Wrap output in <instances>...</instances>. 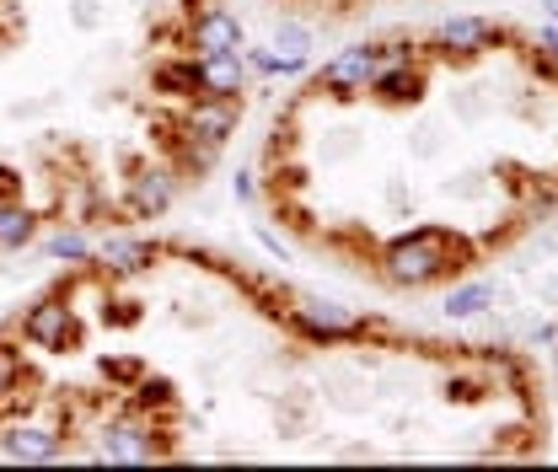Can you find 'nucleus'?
<instances>
[{"label": "nucleus", "mask_w": 558, "mask_h": 472, "mask_svg": "<svg viewBox=\"0 0 558 472\" xmlns=\"http://www.w3.org/2000/svg\"><path fill=\"white\" fill-rule=\"evenodd\" d=\"M44 258L49 264H65V269H81V264H92V237L75 231V226H60V231L44 237Z\"/></svg>", "instance_id": "a211bd4d"}, {"label": "nucleus", "mask_w": 558, "mask_h": 472, "mask_svg": "<svg viewBox=\"0 0 558 472\" xmlns=\"http://www.w3.org/2000/svg\"><path fill=\"white\" fill-rule=\"evenodd\" d=\"M236 124H242V102L194 97V102L183 108V119H178V135L194 140V145H209V150H220L226 140L236 135Z\"/></svg>", "instance_id": "6e6552de"}, {"label": "nucleus", "mask_w": 558, "mask_h": 472, "mask_svg": "<svg viewBox=\"0 0 558 472\" xmlns=\"http://www.w3.org/2000/svg\"><path fill=\"white\" fill-rule=\"evenodd\" d=\"M199 65V97H220V102H242L253 70L242 60V49H215V55H194Z\"/></svg>", "instance_id": "f8f14e48"}, {"label": "nucleus", "mask_w": 558, "mask_h": 472, "mask_svg": "<svg viewBox=\"0 0 558 472\" xmlns=\"http://www.w3.org/2000/svg\"><path fill=\"white\" fill-rule=\"evenodd\" d=\"M161 258V242L156 237H135V231H108L102 242H92V264L113 279H130V274H145Z\"/></svg>", "instance_id": "1a4fd4ad"}, {"label": "nucleus", "mask_w": 558, "mask_h": 472, "mask_svg": "<svg viewBox=\"0 0 558 472\" xmlns=\"http://www.w3.org/2000/svg\"><path fill=\"white\" fill-rule=\"evenodd\" d=\"M167 457V435L150 413L140 408H124L113 419H102L97 429V462H119V468H150Z\"/></svg>", "instance_id": "7ed1b4c3"}, {"label": "nucleus", "mask_w": 558, "mask_h": 472, "mask_svg": "<svg viewBox=\"0 0 558 472\" xmlns=\"http://www.w3.org/2000/svg\"><path fill=\"white\" fill-rule=\"evenodd\" d=\"M284 328L301 338V343H360V338L371 334L376 323L365 317V312H354L344 301H323V295H295L290 306H284Z\"/></svg>", "instance_id": "f03ea898"}, {"label": "nucleus", "mask_w": 558, "mask_h": 472, "mask_svg": "<svg viewBox=\"0 0 558 472\" xmlns=\"http://www.w3.org/2000/svg\"><path fill=\"white\" fill-rule=\"evenodd\" d=\"M429 44L446 60H484L488 49H505L510 44V27L505 22H488V16H446L429 33Z\"/></svg>", "instance_id": "0eeeda50"}, {"label": "nucleus", "mask_w": 558, "mask_h": 472, "mask_svg": "<svg viewBox=\"0 0 558 472\" xmlns=\"http://www.w3.org/2000/svg\"><path fill=\"white\" fill-rule=\"evenodd\" d=\"M526 44L537 49V60H543V65H558V22H537Z\"/></svg>", "instance_id": "4be33fe9"}, {"label": "nucleus", "mask_w": 558, "mask_h": 472, "mask_svg": "<svg viewBox=\"0 0 558 472\" xmlns=\"http://www.w3.org/2000/svg\"><path fill=\"white\" fill-rule=\"evenodd\" d=\"M312 44H317V38H312V27H306V22H279V27H275V49H279V55L312 60Z\"/></svg>", "instance_id": "412c9836"}, {"label": "nucleus", "mask_w": 558, "mask_h": 472, "mask_svg": "<svg viewBox=\"0 0 558 472\" xmlns=\"http://www.w3.org/2000/svg\"><path fill=\"white\" fill-rule=\"evenodd\" d=\"M97 371H102V382H108V387L135 392V382L145 376V360H140V354H102V365H97Z\"/></svg>", "instance_id": "aec40b11"}, {"label": "nucleus", "mask_w": 558, "mask_h": 472, "mask_svg": "<svg viewBox=\"0 0 558 472\" xmlns=\"http://www.w3.org/2000/svg\"><path fill=\"white\" fill-rule=\"evenodd\" d=\"M381 70V44L360 38V44H344L328 65L312 75V92H328V97H365L371 81Z\"/></svg>", "instance_id": "39448f33"}, {"label": "nucleus", "mask_w": 558, "mask_h": 472, "mask_svg": "<svg viewBox=\"0 0 558 472\" xmlns=\"http://www.w3.org/2000/svg\"><path fill=\"white\" fill-rule=\"evenodd\" d=\"M38 209L22 199H0V253H27L38 242Z\"/></svg>", "instance_id": "2eb2a0df"}, {"label": "nucleus", "mask_w": 558, "mask_h": 472, "mask_svg": "<svg viewBox=\"0 0 558 472\" xmlns=\"http://www.w3.org/2000/svg\"><path fill=\"white\" fill-rule=\"evenodd\" d=\"M543 5V22H558V0H537Z\"/></svg>", "instance_id": "c85d7f7f"}, {"label": "nucleus", "mask_w": 558, "mask_h": 472, "mask_svg": "<svg viewBox=\"0 0 558 472\" xmlns=\"http://www.w3.org/2000/svg\"><path fill=\"white\" fill-rule=\"evenodd\" d=\"M247 44V27H242V16L231 11V5H199L194 16H189V49L194 55H215V49H242Z\"/></svg>", "instance_id": "9b49d317"}, {"label": "nucleus", "mask_w": 558, "mask_h": 472, "mask_svg": "<svg viewBox=\"0 0 558 472\" xmlns=\"http://www.w3.org/2000/svg\"><path fill=\"white\" fill-rule=\"evenodd\" d=\"M22 338L33 343V349H49V354H70V349H81V317H75V306H70L65 295H44V301H33L27 312H22Z\"/></svg>", "instance_id": "423d86ee"}, {"label": "nucleus", "mask_w": 558, "mask_h": 472, "mask_svg": "<svg viewBox=\"0 0 558 472\" xmlns=\"http://www.w3.org/2000/svg\"><path fill=\"white\" fill-rule=\"evenodd\" d=\"M253 237H258V247H264L269 258H279V264H290V242H284V237H275L269 226H253Z\"/></svg>", "instance_id": "b1692460"}, {"label": "nucleus", "mask_w": 558, "mask_h": 472, "mask_svg": "<svg viewBox=\"0 0 558 472\" xmlns=\"http://www.w3.org/2000/svg\"><path fill=\"white\" fill-rule=\"evenodd\" d=\"M414 38H387L381 44V65H414Z\"/></svg>", "instance_id": "5701e85b"}, {"label": "nucleus", "mask_w": 558, "mask_h": 472, "mask_svg": "<svg viewBox=\"0 0 558 472\" xmlns=\"http://www.w3.org/2000/svg\"><path fill=\"white\" fill-rule=\"evenodd\" d=\"M0 199H22V172L11 161H0Z\"/></svg>", "instance_id": "a878e982"}, {"label": "nucleus", "mask_w": 558, "mask_h": 472, "mask_svg": "<svg viewBox=\"0 0 558 472\" xmlns=\"http://www.w3.org/2000/svg\"><path fill=\"white\" fill-rule=\"evenodd\" d=\"M424 92H429V70L414 60V65H381L365 97L381 102V108H418Z\"/></svg>", "instance_id": "ddd939ff"}, {"label": "nucleus", "mask_w": 558, "mask_h": 472, "mask_svg": "<svg viewBox=\"0 0 558 472\" xmlns=\"http://www.w3.org/2000/svg\"><path fill=\"white\" fill-rule=\"evenodd\" d=\"M75 27H97V0H75Z\"/></svg>", "instance_id": "bb28decb"}, {"label": "nucleus", "mask_w": 558, "mask_h": 472, "mask_svg": "<svg viewBox=\"0 0 558 472\" xmlns=\"http://www.w3.org/2000/svg\"><path fill=\"white\" fill-rule=\"evenodd\" d=\"M172 204H178V178L167 167H140L124 189L119 215L124 220H161V215H172Z\"/></svg>", "instance_id": "9d476101"}, {"label": "nucleus", "mask_w": 558, "mask_h": 472, "mask_svg": "<svg viewBox=\"0 0 558 472\" xmlns=\"http://www.w3.org/2000/svg\"><path fill=\"white\" fill-rule=\"evenodd\" d=\"M70 451L65 424H44V419H5L0 424V457L5 462H27V468H44V462H60Z\"/></svg>", "instance_id": "20e7f679"}, {"label": "nucleus", "mask_w": 558, "mask_h": 472, "mask_svg": "<svg viewBox=\"0 0 558 472\" xmlns=\"http://www.w3.org/2000/svg\"><path fill=\"white\" fill-rule=\"evenodd\" d=\"M150 92H156V97L194 102V97H199V65H194V55H172V60L150 65Z\"/></svg>", "instance_id": "4468645a"}, {"label": "nucleus", "mask_w": 558, "mask_h": 472, "mask_svg": "<svg viewBox=\"0 0 558 472\" xmlns=\"http://www.w3.org/2000/svg\"><path fill=\"white\" fill-rule=\"evenodd\" d=\"M231 199H236V204H253V199H258V178H253V167H242V172L231 178Z\"/></svg>", "instance_id": "393cba45"}, {"label": "nucleus", "mask_w": 558, "mask_h": 472, "mask_svg": "<svg viewBox=\"0 0 558 472\" xmlns=\"http://www.w3.org/2000/svg\"><path fill=\"white\" fill-rule=\"evenodd\" d=\"M135 408H140V413H150V419H156V413L178 408V387H172L167 376H150V371H145V376L135 382Z\"/></svg>", "instance_id": "6ab92c4d"}, {"label": "nucleus", "mask_w": 558, "mask_h": 472, "mask_svg": "<svg viewBox=\"0 0 558 472\" xmlns=\"http://www.w3.org/2000/svg\"><path fill=\"white\" fill-rule=\"evenodd\" d=\"M242 60L253 75H269V81H295V75H312V60H295V55H279L275 44H242Z\"/></svg>", "instance_id": "f3484780"}, {"label": "nucleus", "mask_w": 558, "mask_h": 472, "mask_svg": "<svg viewBox=\"0 0 558 472\" xmlns=\"http://www.w3.org/2000/svg\"><path fill=\"white\" fill-rule=\"evenodd\" d=\"M548 349H554V376H558V338H554V343H548Z\"/></svg>", "instance_id": "c756f323"}, {"label": "nucleus", "mask_w": 558, "mask_h": 472, "mask_svg": "<svg viewBox=\"0 0 558 472\" xmlns=\"http://www.w3.org/2000/svg\"><path fill=\"white\" fill-rule=\"evenodd\" d=\"M558 338V323H543V328H532V349H548Z\"/></svg>", "instance_id": "cd10ccee"}, {"label": "nucleus", "mask_w": 558, "mask_h": 472, "mask_svg": "<svg viewBox=\"0 0 558 472\" xmlns=\"http://www.w3.org/2000/svg\"><path fill=\"white\" fill-rule=\"evenodd\" d=\"M488 306H494V285H488V279H462V285H451L446 301H440L446 323H478Z\"/></svg>", "instance_id": "dca6fc26"}, {"label": "nucleus", "mask_w": 558, "mask_h": 472, "mask_svg": "<svg viewBox=\"0 0 558 472\" xmlns=\"http://www.w3.org/2000/svg\"><path fill=\"white\" fill-rule=\"evenodd\" d=\"M473 264V247L446 231V226H414V231H398L381 253H376V269L392 290H429L451 274H462Z\"/></svg>", "instance_id": "f257e3e1"}]
</instances>
